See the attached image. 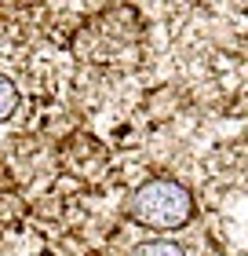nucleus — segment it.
<instances>
[{"label": "nucleus", "mask_w": 248, "mask_h": 256, "mask_svg": "<svg viewBox=\"0 0 248 256\" xmlns=\"http://www.w3.org/2000/svg\"><path fill=\"white\" fill-rule=\"evenodd\" d=\"M132 256H186L183 246H175L168 238H153V242H143V246H135Z\"/></svg>", "instance_id": "nucleus-2"}, {"label": "nucleus", "mask_w": 248, "mask_h": 256, "mask_svg": "<svg viewBox=\"0 0 248 256\" xmlns=\"http://www.w3.org/2000/svg\"><path fill=\"white\" fill-rule=\"evenodd\" d=\"M15 106H18V88L11 84V77L0 74V121H7L15 114Z\"/></svg>", "instance_id": "nucleus-3"}, {"label": "nucleus", "mask_w": 248, "mask_h": 256, "mask_svg": "<svg viewBox=\"0 0 248 256\" xmlns=\"http://www.w3.org/2000/svg\"><path fill=\"white\" fill-rule=\"evenodd\" d=\"M194 194L175 180H146L128 205V216L150 230H179L194 220Z\"/></svg>", "instance_id": "nucleus-1"}, {"label": "nucleus", "mask_w": 248, "mask_h": 256, "mask_svg": "<svg viewBox=\"0 0 248 256\" xmlns=\"http://www.w3.org/2000/svg\"><path fill=\"white\" fill-rule=\"evenodd\" d=\"M40 256H51V252H40Z\"/></svg>", "instance_id": "nucleus-4"}]
</instances>
